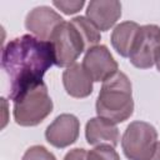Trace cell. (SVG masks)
I'll return each mask as SVG.
<instances>
[{"mask_svg": "<svg viewBox=\"0 0 160 160\" xmlns=\"http://www.w3.org/2000/svg\"><path fill=\"white\" fill-rule=\"evenodd\" d=\"M52 65L54 54L50 41L40 40L34 35L10 40L1 54V66L10 80L9 99L15 101L25 91L40 84Z\"/></svg>", "mask_w": 160, "mask_h": 160, "instance_id": "cell-1", "label": "cell"}, {"mask_svg": "<svg viewBox=\"0 0 160 160\" xmlns=\"http://www.w3.org/2000/svg\"><path fill=\"white\" fill-rule=\"evenodd\" d=\"M101 40L100 31L86 16H75L61 22L50 38L54 64L59 68H69L86 50L98 45Z\"/></svg>", "mask_w": 160, "mask_h": 160, "instance_id": "cell-2", "label": "cell"}, {"mask_svg": "<svg viewBox=\"0 0 160 160\" xmlns=\"http://www.w3.org/2000/svg\"><path fill=\"white\" fill-rule=\"evenodd\" d=\"M96 114L114 124L124 122L134 112L132 86L129 78L118 71L101 85L96 99Z\"/></svg>", "mask_w": 160, "mask_h": 160, "instance_id": "cell-3", "label": "cell"}, {"mask_svg": "<svg viewBox=\"0 0 160 160\" xmlns=\"http://www.w3.org/2000/svg\"><path fill=\"white\" fill-rule=\"evenodd\" d=\"M52 108L48 86L41 81L14 101V120L20 126H36L51 114Z\"/></svg>", "mask_w": 160, "mask_h": 160, "instance_id": "cell-4", "label": "cell"}, {"mask_svg": "<svg viewBox=\"0 0 160 160\" xmlns=\"http://www.w3.org/2000/svg\"><path fill=\"white\" fill-rule=\"evenodd\" d=\"M158 144L156 129L146 121L130 122L122 135L121 148L129 160H149Z\"/></svg>", "mask_w": 160, "mask_h": 160, "instance_id": "cell-5", "label": "cell"}, {"mask_svg": "<svg viewBox=\"0 0 160 160\" xmlns=\"http://www.w3.org/2000/svg\"><path fill=\"white\" fill-rule=\"evenodd\" d=\"M160 55V28L154 24L142 25L130 51V62L138 69H150Z\"/></svg>", "mask_w": 160, "mask_h": 160, "instance_id": "cell-6", "label": "cell"}, {"mask_svg": "<svg viewBox=\"0 0 160 160\" xmlns=\"http://www.w3.org/2000/svg\"><path fill=\"white\" fill-rule=\"evenodd\" d=\"M82 66L95 82H104L118 72V62L105 45L89 49L84 56Z\"/></svg>", "mask_w": 160, "mask_h": 160, "instance_id": "cell-7", "label": "cell"}, {"mask_svg": "<svg viewBox=\"0 0 160 160\" xmlns=\"http://www.w3.org/2000/svg\"><path fill=\"white\" fill-rule=\"evenodd\" d=\"M80 132V121L72 114H61L46 128V141L58 149H64L74 144Z\"/></svg>", "mask_w": 160, "mask_h": 160, "instance_id": "cell-8", "label": "cell"}, {"mask_svg": "<svg viewBox=\"0 0 160 160\" xmlns=\"http://www.w3.org/2000/svg\"><path fill=\"white\" fill-rule=\"evenodd\" d=\"M65 20L50 6H36L25 18V28L35 38L49 41L55 29Z\"/></svg>", "mask_w": 160, "mask_h": 160, "instance_id": "cell-9", "label": "cell"}, {"mask_svg": "<svg viewBox=\"0 0 160 160\" xmlns=\"http://www.w3.org/2000/svg\"><path fill=\"white\" fill-rule=\"evenodd\" d=\"M121 16V2L116 0H92L88 4L86 18L99 31L110 30Z\"/></svg>", "mask_w": 160, "mask_h": 160, "instance_id": "cell-10", "label": "cell"}, {"mask_svg": "<svg viewBox=\"0 0 160 160\" xmlns=\"http://www.w3.org/2000/svg\"><path fill=\"white\" fill-rule=\"evenodd\" d=\"M85 138L89 145H110L115 148L119 144V129L116 124L102 119L91 118L85 126Z\"/></svg>", "mask_w": 160, "mask_h": 160, "instance_id": "cell-11", "label": "cell"}, {"mask_svg": "<svg viewBox=\"0 0 160 160\" xmlns=\"http://www.w3.org/2000/svg\"><path fill=\"white\" fill-rule=\"evenodd\" d=\"M62 85L65 91L76 99H82L92 92V80L82 64H72L62 72Z\"/></svg>", "mask_w": 160, "mask_h": 160, "instance_id": "cell-12", "label": "cell"}, {"mask_svg": "<svg viewBox=\"0 0 160 160\" xmlns=\"http://www.w3.org/2000/svg\"><path fill=\"white\" fill-rule=\"evenodd\" d=\"M140 25L135 21H122L115 26L111 32V45L122 58H129Z\"/></svg>", "mask_w": 160, "mask_h": 160, "instance_id": "cell-13", "label": "cell"}, {"mask_svg": "<svg viewBox=\"0 0 160 160\" xmlns=\"http://www.w3.org/2000/svg\"><path fill=\"white\" fill-rule=\"evenodd\" d=\"M88 160H120L115 148L110 145H99L88 152Z\"/></svg>", "mask_w": 160, "mask_h": 160, "instance_id": "cell-14", "label": "cell"}, {"mask_svg": "<svg viewBox=\"0 0 160 160\" xmlns=\"http://www.w3.org/2000/svg\"><path fill=\"white\" fill-rule=\"evenodd\" d=\"M22 160H56V158L45 146L34 145V146H30L25 151Z\"/></svg>", "mask_w": 160, "mask_h": 160, "instance_id": "cell-15", "label": "cell"}, {"mask_svg": "<svg viewBox=\"0 0 160 160\" xmlns=\"http://www.w3.org/2000/svg\"><path fill=\"white\" fill-rule=\"evenodd\" d=\"M52 5L55 8H58L60 11H62L66 15H72L76 14L78 11H80L82 9V6L85 5L84 0H78V1H52Z\"/></svg>", "mask_w": 160, "mask_h": 160, "instance_id": "cell-16", "label": "cell"}, {"mask_svg": "<svg viewBox=\"0 0 160 160\" xmlns=\"http://www.w3.org/2000/svg\"><path fill=\"white\" fill-rule=\"evenodd\" d=\"M64 160H88V151L82 148H75L66 152Z\"/></svg>", "mask_w": 160, "mask_h": 160, "instance_id": "cell-17", "label": "cell"}, {"mask_svg": "<svg viewBox=\"0 0 160 160\" xmlns=\"http://www.w3.org/2000/svg\"><path fill=\"white\" fill-rule=\"evenodd\" d=\"M149 160H160V141H158L156 146H155V150L151 155V158Z\"/></svg>", "mask_w": 160, "mask_h": 160, "instance_id": "cell-18", "label": "cell"}, {"mask_svg": "<svg viewBox=\"0 0 160 160\" xmlns=\"http://www.w3.org/2000/svg\"><path fill=\"white\" fill-rule=\"evenodd\" d=\"M156 68H158V70L160 71V55H159V58H158V60H156Z\"/></svg>", "mask_w": 160, "mask_h": 160, "instance_id": "cell-19", "label": "cell"}]
</instances>
